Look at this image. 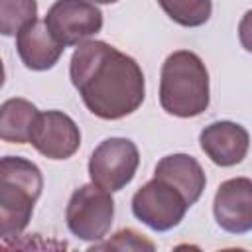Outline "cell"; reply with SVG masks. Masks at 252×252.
I'll use <instances>...</instances> for the list:
<instances>
[{"label": "cell", "instance_id": "17", "mask_svg": "<svg viewBox=\"0 0 252 252\" xmlns=\"http://www.w3.org/2000/svg\"><path fill=\"white\" fill-rule=\"evenodd\" d=\"M238 39L242 47L252 53V10H248L238 24Z\"/></svg>", "mask_w": 252, "mask_h": 252}, {"label": "cell", "instance_id": "8", "mask_svg": "<svg viewBox=\"0 0 252 252\" xmlns=\"http://www.w3.org/2000/svg\"><path fill=\"white\" fill-rule=\"evenodd\" d=\"M30 142L49 159H67L79 150L81 132L69 114L61 110H45L39 112Z\"/></svg>", "mask_w": 252, "mask_h": 252}, {"label": "cell", "instance_id": "1", "mask_svg": "<svg viewBox=\"0 0 252 252\" xmlns=\"http://www.w3.org/2000/svg\"><path fill=\"white\" fill-rule=\"evenodd\" d=\"M69 75L85 106L102 120H120L146 96L140 65L106 41L87 39L73 51Z\"/></svg>", "mask_w": 252, "mask_h": 252}, {"label": "cell", "instance_id": "15", "mask_svg": "<svg viewBox=\"0 0 252 252\" xmlns=\"http://www.w3.org/2000/svg\"><path fill=\"white\" fill-rule=\"evenodd\" d=\"M33 20H37V0H0V32L4 35H18Z\"/></svg>", "mask_w": 252, "mask_h": 252}, {"label": "cell", "instance_id": "2", "mask_svg": "<svg viewBox=\"0 0 252 252\" xmlns=\"http://www.w3.org/2000/svg\"><path fill=\"white\" fill-rule=\"evenodd\" d=\"M209 71L193 51L179 49L167 55L161 65L159 104L179 118H193L209 108Z\"/></svg>", "mask_w": 252, "mask_h": 252}, {"label": "cell", "instance_id": "6", "mask_svg": "<svg viewBox=\"0 0 252 252\" xmlns=\"http://www.w3.org/2000/svg\"><path fill=\"white\" fill-rule=\"evenodd\" d=\"M140 165V154L128 138H106L102 140L89 159L91 181L98 187L114 193L126 187Z\"/></svg>", "mask_w": 252, "mask_h": 252}, {"label": "cell", "instance_id": "9", "mask_svg": "<svg viewBox=\"0 0 252 252\" xmlns=\"http://www.w3.org/2000/svg\"><path fill=\"white\" fill-rule=\"evenodd\" d=\"M217 224L230 234L252 230V179L232 177L219 185L213 201Z\"/></svg>", "mask_w": 252, "mask_h": 252}, {"label": "cell", "instance_id": "10", "mask_svg": "<svg viewBox=\"0 0 252 252\" xmlns=\"http://www.w3.org/2000/svg\"><path fill=\"white\" fill-rule=\"evenodd\" d=\"M199 142L207 158L220 167L240 163L250 148V136L246 128L230 120L211 122L205 126L199 134Z\"/></svg>", "mask_w": 252, "mask_h": 252}, {"label": "cell", "instance_id": "11", "mask_svg": "<svg viewBox=\"0 0 252 252\" xmlns=\"http://www.w3.org/2000/svg\"><path fill=\"white\" fill-rule=\"evenodd\" d=\"M16 47L22 63L32 71L51 69L65 49V45L49 32L45 20H33L24 26L16 35Z\"/></svg>", "mask_w": 252, "mask_h": 252}, {"label": "cell", "instance_id": "7", "mask_svg": "<svg viewBox=\"0 0 252 252\" xmlns=\"http://www.w3.org/2000/svg\"><path fill=\"white\" fill-rule=\"evenodd\" d=\"M45 24L65 47L79 45L102 30V12L91 0H55Z\"/></svg>", "mask_w": 252, "mask_h": 252}, {"label": "cell", "instance_id": "14", "mask_svg": "<svg viewBox=\"0 0 252 252\" xmlns=\"http://www.w3.org/2000/svg\"><path fill=\"white\" fill-rule=\"evenodd\" d=\"M161 10L183 28L203 26L213 12L211 0H158Z\"/></svg>", "mask_w": 252, "mask_h": 252}, {"label": "cell", "instance_id": "16", "mask_svg": "<svg viewBox=\"0 0 252 252\" xmlns=\"http://www.w3.org/2000/svg\"><path fill=\"white\" fill-rule=\"evenodd\" d=\"M91 250H150L152 252L156 250V244L146 240L144 234L132 228H124V230H118L110 240L93 244Z\"/></svg>", "mask_w": 252, "mask_h": 252}, {"label": "cell", "instance_id": "12", "mask_svg": "<svg viewBox=\"0 0 252 252\" xmlns=\"http://www.w3.org/2000/svg\"><path fill=\"white\" fill-rule=\"evenodd\" d=\"M154 177L163 179L179 189L189 205H195L199 201L207 183L201 163L187 154H169L161 158L154 169Z\"/></svg>", "mask_w": 252, "mask_h": 252}, {"label": "cell", "instance_id": "4", "mask_svg": "<svg viewBox=\"0 0 252 252\" xmlns=\"http://www.w3.org/2000/svg\"><path fill=\"white\" fill-rule=\"evenodd\" d=\"M112 217L114 201L110 191L98 187L96 183H87L75 189L65 211L69 230L87 242L102 240L110 230Z\"/></svg>", "mask_w": 252, "mask_h": 252}, {"label": "cell", "instance_id": "18", "mask_svg": "<svg viewBox=\"0 0 252 252\" xmlns=\"http://www.w3.org/2000/svg\"><path fill=\"white\" fill-rule=\"evenodd\" d=\"M93 4H114V2H118V0H91Z\"/></svg>", "mask_w": 252, "mask_h": 252}, {"label": "cell", "instance_id": "5", "mask_svg": "<svg viewBox=\"0 0 252 252\" xmlns=\"http://www.w3.org/2000/svg\"><path fill=\"white\" fill-rule=\"evenodd\" d=\"M189 207L191 205L179 189L158 177L144 183L132 197L134 217L156 232H165L177 226Z\"/></svg>", "mask_w": 252, "mask_h": 252}, {"label": "cell", "instance_id": "13", "mask_svg": "<svg viewBox=\"0 0 252 252\" xmlns=\"http://www.w3.org/2000/svg\"><path fill=\"white\" fill-rule=\"evenodd\" d=\"M39 110L26 98H8L0 108V138L12 144H28Z\"/></svg>", "mask_w": 252, "mask_h": 252}, {"label": "cell", "instance_id": "3", "mask_svg": "<svg viewBox=\"0 0 252 252\" xmlns=\"http://www.w3.org/2000/svg\"><path fill=\"white\" fill-rule=\"evenodd\" d=\"M43 189L39 167L20 156L0 161V236L4 242L20 236L32 220L33 205Z\"/></svg>", "mask_w": 252, "mask_h": 252}]
</instances>
